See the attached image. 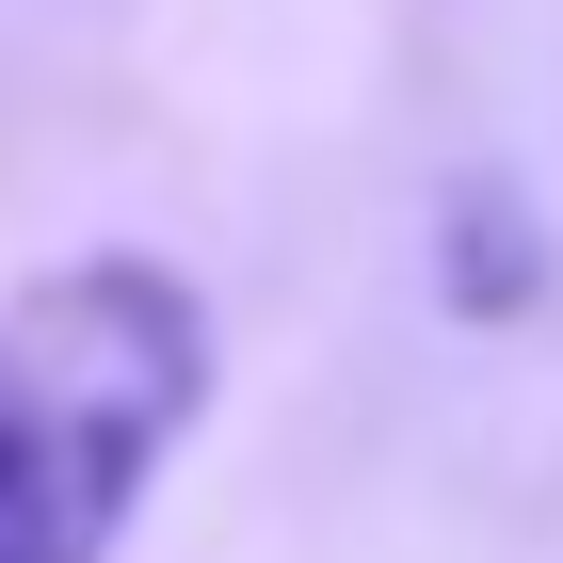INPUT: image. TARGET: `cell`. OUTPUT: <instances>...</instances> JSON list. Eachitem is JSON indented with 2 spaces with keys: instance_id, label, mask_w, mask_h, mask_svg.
Here are the masks:
<instances>
[{
  "instance_id": "1",
  "label": "cell",
  "mask_w": 563,
  "mask_h": 563,
  "mask_svg": "<svg viewBox=\"0 0 563 563\" xmlns=\"http://www.w3.org/2000/svg\"><path fill=\"white\" fill-rule=\"evenodd\" d=\"M225 402L210 290L145 242H81L0 290V563H113Z\"/></svg>"
},
{
  "instance_id": "2",
  "label": "cell",
  "mask_w": 563,
  "mask_h": 563,
  "mask_svg": "<svg viewBox=\"0 0 563 563\" xmlns=\"http://www.w3.org/2000/svg\"><path fill=\"white\" fill-rule=\"evenodd\" d=\"M434 290L467 306V322H531V290H548V242H531L516 177H467V194L434 210Z\"/></svg>"
}]
</instances>
